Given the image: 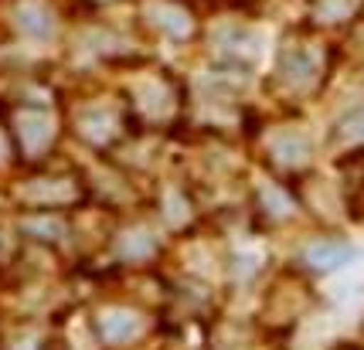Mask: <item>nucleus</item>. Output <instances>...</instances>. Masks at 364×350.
<instances>
[{
    "mask_svg": "<svg viewBox=\"0 0 364 350\" xmlns=\"http://www.w3.org/2000/svg\"><path fill=\"white\" fill-rule=\"evenodd\" d=\"M323 68H327V55L306 34H289L276 51V79L283 82L289 92L317 89L320 79H323Z\"/></svg>",
    "mask_w": 364,
    "mask_h": 350,
    "instance_id": "nucleus-1",
    "label": "nucleus"
},
{
    "mask_svg": "<svg viewBox=\"0 0 364 350\" xmlns=\"http://www.w3.org/2000/svg\"><path fill=\"white\" fill-rule=\"evenodd\" d=\"M266 153H269L272 167L279 170H303L310 157H314V143L310 136L296 126H286V129H272L266 136Z\"/></svg>",
    "mask_w": 364,
    "mask_h": 350,
    "instance_id": "nucleus-2",
    "label": "nucleus"
},
{
    "mask_svg": "<svg viewBox=\"0 0 364 350\" xmlns=\"http://www.w3.org/2000/svg\"><path fill=\"white\" fill-rule=\"evenodd\" d=\"M303 266L314 272H337L344 269L350 258H354V245H350L348 239H341V235H320V239L306 241L303 245Z\"/></svg>",
    "mask_w": 364,
    "mask_h": 350,
    "instance_id": "nucleus-3",
    "label": "nucleus"
},
{
    "mask_svg": "<svg viewBox=\"0 0 364 350\" xmlns=\"http://www.w3.org/2000/svg\"><path fill=\"white\" fill-rule=\"evenodd\" d=\"M95 334H99V340L106 347H127V344H133L143 334V319L133 310L112 306V310H102L95 317Z\"/></svg>",
    "mask_w": 364,
    "mask_h": 350,
    "instance_id": "nucleus-4",
    "label": "nucleus"
},
{
    "mask_svg": "<svg viewBox=\"0 0 364 350\" xmlns=\"http://www.w3.org/2000/svg\"><path fill=\"white\" fill-rule=\"evenodd\" d=\"M364 11V0H310V14L320 24H350Z\"/></svg>",
    "mask_w": 364,
    "mask_h": 350,
    "instance_id": "nucleus-5",
    "label": "nucleus"
},
{
    "mask_svg": "<svg viewBox=\"0 0 364 350\" xmlns=\"http://www.w3.org/2000/svg\"><path fill=\"white\" fill-rule=\"evenodd\" d=\"M331 143L364 146V102L354 106V109H348L337 119V126H333V133H331Z\"/></svg>",
    "mask_w": 364,
    "mask_h": 350,
    "instance_id": "nucleus-6",
    "label": "nucleus"
},
{
    "mask_svg": "<svg viewBox=\"0 0 364 350\" xmlns=\"http://www.w3.org/2000/svg\"><path fill=\"white\" fill-rule=\"evenodd\" d=\"M82 133L95 140V143H106L116 136V112L106 106H92V109L82 116Z\"/></svg>",
    "mask_w": 364,
    "mask_h": 350,
    "instance_id": "nucleus-7",
    "label": "nucleus"
},
{
    "mask_svg": "<svg viewBox=\"0 0 364 350\" xmlns=\"http://www.w3.org/2000/svg\"><path fill=\"white\" fill-rule=\"evenodd\" d=\"M17 136H21V143L28 146V150H45L48 140H51V126H48L45 116L24 112V116L17 119Z\"/></svg>",
    "mask_w": 364,
    "mask_h": 350,
    "instance_id": "nucleus-8",
    "label": "nucleus"
},
{
    "mask_svg": "<svg viewBox=\"0 0 364 350\" xmlns=\"http://www.w3.org/2000/svg\"><path fill=\"white\" fill-rule=\"evenodd\" d=\"M17 24H21L28 34H41V38H45L55 21H51V11H48L45 4L31 0V4H24V7L17 11Z\"/></svg>",
    "mask_w": 364,
    "mask_h": 350,
    "instance_id": "nucleus-9",
    "label": "nucleus"
}]
</instances>
